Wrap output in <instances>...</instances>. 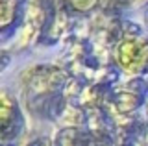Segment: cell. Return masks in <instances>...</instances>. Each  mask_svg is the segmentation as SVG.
Listing matches in <instances>:
<instances>
[{
  "label": "cell",
  "mask_w": 148,
  "mask_h": 146,
  "mask_svg": "<svg viewBox=\"0 0 148 146\" xmlns=\"http://www.w3.org/2000/svg\"><path fill=\"white\" fill-rule=\"evenodd\" d=\"M117 59L124 70L139 72L148 61V46L135 39L124 41L117 50Z\"/></svg>",
  "instance_id": "6da1fadb"
},
{
  "label": "cell",
  "mask_w": 148,
  "mask_h": 146,
  "mask_svg": "<svg viewBox=\"0 0 148 146\" xmlns=\"http://www.w3.org/2000/svg\"><path fill=\"white\" fill-rule=\"evenodd\" d=\"M11 115H13V104L11 100L4 94H0V128L8 126V122L11 120Z\"/></svg>",
  "instance_id": "7a4b0ae2"
},
{
  "label": "cell",
  "mask_w": 148,
  "mask_h": 146,
  "mask_svg": "<svg viewBox=\"0 0 148 146\" xmlns=\"http://www.w3.org/2000/svg\"><path fill=\"white\" fill-rule=\"evenodd\" d=\"M11 4H9V0H0V24H6V22L11 19Z\"/></svg>",
  "instance_id": "3957f363"
},
{
  "label": "cell",
  "mask_w": 148,
  "mask_h": 146,
  "mask_svg": "<svg viewBox=\"0 0 148 146\" xmlns=\"http://www.w3.org/2000/svg\"><path fill=\"white\" fill-rule=\"evenodd\" d=\"M92 2H95V0H72V4L78 6V8H89Z\"/></svg>",
  "instance_id": "277c9868"
}]
</instances>
